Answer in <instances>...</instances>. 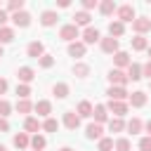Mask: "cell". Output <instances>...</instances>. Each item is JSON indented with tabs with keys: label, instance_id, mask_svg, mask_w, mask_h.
Wrapping results in <instances>:
<instances>
[{
	"label": "cell",
	"instance_id": "44",
	"mask_svg": "<svg viewBox=\"0 0 151 151\" xmlns=\"http://www.w3.org/2000/svg\"><path fill=\"white\" fill-rule=\"evenodd\" d=\"M92 7H97V0H83V9L85 12H90Z\"/></svg>",
	"mask_w": 151,
	"mask_h": 151
},
{
	"label": "cell",
	"instance_id": "3",
	"mask_svg": "<svg viewBox=\"0 0 151 151\" xmlns=\"http://www.w3.org/2000/svg\"><path fill=\"white\" fill-rule=\"evenodd\" d=\"M149 28H151V19H146V17H137V19L132 21V31H134L137 35H144Z\"/></svg>",
	"mask_w": 151,
	"mask_h": 151
},
{
	"label": "cell",
	"instance_id": "24",
	"mask_svg": "<svg viewBox=\"0 0 151 151\" xmlns=\"http://www.w3.org/2000/svg\"><path fill=\"white\" fill-rule=\"evenodd\" d=\"M130 42H132V50H137V52H142V50H149V42H146V38H144V35H134Z\"/></svg>",
	"mask_w": 151,
	"mask_h": 151
},
{
	"label": "cell",
	"instance_id": "53",
	"mask_svg": "<svg viewBox=\"0 0 151 151\" xmlns=\"http://www.w3.org/2000/svg\"><path fill=\"white\" fill-rule=\"evenodd\" d=\"M0 9H2V7H0Z\"/></svg>",
	"mask_w": 151,
	"mask_h": 151
},
{
	"label": "cell",
	"instance_id": "20",
	"mask_svg": "<svg viewBox=\"0 0 151 151\" xmlns=\"http://www.w3.org/2000/svg\"><path fill=\"white\" fill-rule=\"evenodd\" d=\"M101 125L99 123H90L87 125V130H85V134H87V139H101Z\"/></svg>",
	"mask_w": 151,
	"mask_h": 151
},
{
	"label": "cell",
	"instance_id": "47",
	"mask_svg": "<svg viewBox=\"0 0 151 151\" xmlns=\"http://www.w3.org/2000/svg\"><path fill=\"white\" fill-rule=\"evenodd\" d=\"M5 92H7V80L0 78V94H5Z\"/></svg>",
	"mask_w": 151,
	"mask_h": 151
},
{
	"label": "cell",
	"instance_id": "18",
	"mask_svg": "<svg viewBox=\"0 0 151 151\" xmlns=\"http://www.w3.org/2000/svg\"><path fill=\"white\" fill-rule=\"evenodd\" d=\"M127 101H130L132 106H137V109H139V106H144V104H146V94H144L142 90H137V92H132V94L127 97Z\"/></svg>",
	"mask_w": 151,
	"mask_h": 151
},
{
	"label": "cell",
	"instance_id": "9",
	"mask_svg": "<svg viewBox=\"0 0 151 151\" xmlns=\"http://www.w3.org/2000/svg\"><path fill=\"white\" fill-rule=\"evenodd\" d=\"M99 40H101L99 31H97V28H92V26H87V28H85V33H83V42H85V45H94V42H99Z\"/></svg>",
	"mask_w": 151,
	"mask_h": 151
},
{
	"label": "cell",
	"instance_id": "5",
	"mask_svg": "<svg viewBox=\"0 0 151 151\" xmlns=\"http://www.w3.org/2000/svg\"><path fill=\"white\" fill-rule=\"evenodd\" d=\"M106 94H109V99L111 101H123V99H127L130 94L125 92V87H118V85H111L109 90H106Z\"/></svg>",
	"mask_w": 151,
	"mask_h": 151
},
{
	"label": "cell",
	"instance_id": "19",
	"mask_svg": "<svg viewBox=\"0 0 151 151\" xmlns=\"http://www.w3.org/2000/svg\"><path fill=\"white\" fill-rule=\"evenodd\" d=\"M42 125H40V120L38 118H33V116H28L26 120H24V130L26 132H33V134H38V130H40Z\"/></svg>",
	"mask_w": 151,
	"mask_h": 151
},
{
	"label": "cell",
	"instance_id": "41",
	"mask_svg": "<svg viewBox=\"0 0 151 151\" xmlns=\"http://www.w3.org/2000/svg\"><path fill=\"white\" fill-rule=\"evenodd\" d=\"M38 61H40V66H42V68H50V66H52V64H54V59H52V57H50V54H42V57H40V59H38Z\"/></svg>",
	"mask_w": 151,
	"mask_h": 151
},
{
	"label": "cell",
	"instance_id": "15",
	"mask_svg": "<svg viewBox=\"0 0 151 151\" xmlns=\"http://www.w3.org/2000/svg\"><path fill=\"white\" fill-rule=\"evenodd\" d=\"M92 116H94V123H99V125H101V123H106V120H109V109H106L104 104H97Z\"/></svg>",
	"mask_w": 151,
	"mask_h": 151
},
{
	"label": "cell",
	"instance_id": "38",
	"mask_svg": "<svg viewBox=\"0 0 151 151\" xmlns=\"http://www.w3.org/2000/svg\"><path fill=\"white\" fill-rule=\"evenodd\" d=\"M9 111H12V104H9L7 99H0V116H2V118H7V116H9Z\"/></svg>",
	"mask_w": 151,
	"mask_h": 151
},
{
	"label": "cell",
	"instance_id": "7",
	"mask_svg": "<svg viewBox=\"0 0 151 151\" xmlns=\"http://www.w3.org/2000/svg\"><path fill=\"white\" fill-rule=\"evenodd\" d=\"M106 109L113 113V118H123V116L127 113V104H125V101H109Z\"/></svg>",
	"mask_w": 151,
	"mask_h": 151
},
{
	"label": "cell",
	"instance_id": "10",
	"mask_svg": "<svg viewBox=\"0 0 151 151\" xmlns=\"http://www.w3.org/2000/svg\"><path fill=\"white\" fill-rule=\"evenodd\" d=\"M99 45H101V50H104L106 54H116V52H118V40L111 38V35H109V38H101Z\"/></svg>",
	"mask_w": 151,
	"mask_h": 151
},
{
	"label": "cell",
	"instance_id": "29",
	"mask_svg": "<svg viewBox=\"0 0 151 151\" xmlns=\"http://www.w3.org/2000/svg\"><path fill=\"white\" fill-rule=\"evenodd\" d=\"M12 40H14V31H12L9 26H2V28H0V45L12 42Z\"/></svg>",
	"mask_w": 151,
	"mask_h": 151
},
{
	"label": "cell",
	"instance_id": "22",
	"mask_svg": "<svg viewBox=\"0 0 151 151\" xmlns=\"http://www.w3.org/2000/svg\"><path fill=\"white\" fill-rule=\"evenodd\" d=\"M73 24H76V26H87V24H90V12H85V9L76 12V14H73Z\"/></svg>",
	"mask_w": 151,
	"mask_h": 151
},
{
	"label": "cell",
	"instance_id": "26",
	"mask_svg": "<svg viewBox=\"0 0 151 151\" xmlns=\"http://www.w3.org/2000/svg\"><path fill=\"white\" fill-rule=\"evenodd\" d=\"M116 9H118V7H116V2H113V0H104V2L99 5V12H101L104 17H109V14H113Z\"/></svg>",
	"mask_w": 151,
	"mask_h": 151
},
{
	"label": "cell",
	"instance_id": "1",
	"mask_svg": "<svg viewBox=\"0 0 151 151\" xmlns=\"http://www.w3.org/2000/svg\"><path fill=\"white\" fill-rule=\"evenodd\" d=\"M59 38L66 40V42H76V38H80V31H78L76 24H66V26L59 28Z\"/></svg>",
	"mask_w": 151,
	"mask_h": 151
},
{
	"label": "cell",
	"instance_id": "37",
	"mask_svg": "<svg viewBox=\"0 0 151 151\" xmlns=\"http://www.w3.org/2000/svg\"><path fill=\"white\" fill-rule=\"evenodd\" d=\"M73 73H76L78 78H85V76L90 73V66H87V64H76V66H73Z\"/></svg>",
	"mask_w": 151,
	"mask_h": 151
},
{
	"label": "cell",
	"instance_id": "34",
	"mask_svg": "<svg viewBox=\"0 0 151 151\" xmlns=\"http://www.w3.org/2000/svg\"><path fill=\"white\" fill-rule=\"evenodd\" d=\"M109 130H111V132H120V130H125L123 118H111V120H109Z\"/></svg>",
	"mask_w": 151,
	"mask_h": 151
},
{
	"label": "cell",
	"instance_id": "30",
	"mask_svg": "<svg viewBox=\"0 0 151 151\" xmlns=\"http://www.w3.org/2000/svg\"><path fill=\"white\" fill-rule=\"evenodd\" d=\"M45 144H47V139H45L42 134H33V137H31V146H33L35 151H42Z\"/></svg>",
	"mask_w": 151,
	"mask_h": 151
},
{
	"label": "cell",
	"instance_id": "40",
	"mask_svg": "<svg viewBox=\"0 0 151 151\" xmlns=\"http://www.w3.org/2000/svg\"><path fill=\"white\" fill-rule=\"evenodd\" d=\"M17 94H19V99H28L31 87H28V85H17Z\"/></svg>",
	"mask_w": 151,
	"mask_h": 151
},
{
	"label": "cell",
	"instance_id": "48",
	"mask_svg": "<svg viewBox=\"0 0 151 151\" xmlns=\"http://www.w3.org/2000/svg\"><path fill=\"white\" fill-rule=\"evenodd\" d=\"M144 130H146V132H149V137H151V120H146V123H144Z\"/></svg>",
	"mask_w": 151,
	"mask_h": 151
},
{
	"label": "cell",
	"instance_id": "23",
	"mask_svg": "<svg viewBox=\"0 0 151 151\" xmlns=\"http://www.w3.org/2000/svg\"><path fill=\"white\" fill-rule=\"evenodd\" d=\"M113 61H116V66H118V68H123V66H130V64H132V61H130V57H127V52H120V50L113 54Z\"/></svg>",
	"mask_w": 151,
	"mask_h": 151
},
{
	"label": "cell",
	"instance_id": "42",
	"mask_svg": "<svg viewBox=\"0 0 151 151\" xmlns=\"http://www.w3.org/2000/svg\"><path fill=\"white\" fill-rule=\"evenodd\" d=\"M139 151H151V137H142L139 139Z\"/></svg>",
	"mask_w": 151,
	"mask_h": 151
},
{
	"label": "cell",
	"instance_id": "2",
	"mask_svg": "<svg viewBox=\"0 0 151 151\" xmlns=\"http://www.w3.org/2000/svg\"><path fill=\"white\" fill-rule=\"evenodd\" d=\"M109 83H111V85H118V87H125L127 73H123L120 68H111V71H109Z\"/></svg>",
	"mask_w": 151,
	"mask_h": 151
},
{
	"label": "cell",
	"instance_id": "16",
	"mask_svg": "<svg viewBox=\"0 0 151 151\" xmlns=\"http://www.w3.org/2000/svg\"><path fill=\"white\" fill-rule=\"evenodd\" d=\"M57 19H59V17H57L54 9H45V12L40 14V24H42V26H54Z\"/></svg>",
	"mask_w": 151,
	"mask_h": 151
},
{
	"label": "cell",
	"instance_id": "8",
	"mask_svg": "<svg viewBox=\"0 0 151 151\" xmlns=\"http://www.w3.org/2000/svg\"><path fill=\"white\" fill-rule=\"evenodd\" d=\"M64 125H66L68 130H78V125H80V116H78L76 111H64Z\"/></svg>",
	"mask_w": 151,
	"mask_h": 151
},
{
	"label": "cell",
	"instance_id": "28",
	"mask_svg": "<svg viewBox=\"0 0 151 151\" xmlns=\"http://www.w3.org/2000/svg\"><path fill=\"white\" fill-rule=\"evenodd\" d=\"M125 127H127V132H130V134H137V132H142L144 123H142L139 118H132V120H127V125H125Z\"/></svg>",
	"mask_w": 151,
	"mask_h": 151
},
{
	"label": "cell",
	"instance_id": "12",
	"mask_svg": "<svg viewBox=\"0 0 151 151\" xmlns=\"http://www.w3.org/2000/svg\"><path fill=\"white\" fill-rule=\"evenodd\" d=\"M12 21H14V26H19V28H26L28 24H31V14L28 12H17V14H12Z\"/></svg>",
	"mask_w": 151,
	"mask_h": 151
},
{
	"label": "cell",
	"instance_id": "54",
	"mask_svg": "<svg viewBox=\"0 0 151 151\" xmlns=\"http://www.w3.org/2000/svg\"><path fill=\"white\" fill-rule=\"evenodd\" d=\"M149 85H151V83H149Z\"/></svg>",
	"mask_w": 151,
	"mask_h": 151
},
{
	"label": "cell",
	"instance_id": "49",
	"mask_svg": "<svg viewBox=\"0 0 151 151\" xmlns=\"http://www.w3.org/2000/svg\"><path fill=\"white\" fill-rule=\"evenodd\" d=\"M59 151H73V149H71V146H61Z\"/></svg>",
	"mask_w": 151,
	"mask_h": 151
},
{
	"label": "cell",
	"instance_id": "39",
	"mask_svg": "<svg viewBox=\"0 0 151 151\" xmlns=\"http://www.w3.org/2000/svg\"><path fill=\"white\" fill-rule=\"evenodd\" d=\"M7 9H9V12H14V14H17V12H21V9H24V0H12V2L7 5Z\"/></svg>",
	"mask_w": 151,
	"mask_h": 151
},
{
	"label": "cell",
	"instance_id": "4",
	"mask_svg": "<svg viewBox=\"0 0 151 151\" xmlns=\"http://www.w3.org/2000/svg\"><path fill=\"white\" fill-rule=\"evenodd\" d=\"M116 12H118V21H123V24L125 21H134V7L132 5H120Z\"/></svg>",
	"mask_w": 151,
	"mask_h": 151
},
{
	"label": "cell",
	"instance_id": "11",
	"mask_svg": "<svg viewBox=\"0 0 151 151\" xmlns=\"http://www.w3.org/2000/svg\"><path fill=\"white\" fill-rule=\"evenodd\" d=\"M26 52H28V57H33V59H40V57L45 54V47H42V42H40V40H33V42H28Z\"/></svg>",
	"mask_w": 151,
	"mask_h": 151
},
{
	"label": "cell",
	"instance_id": "45",
	"mask_svg": "<svg viewBox=\"0 0 151 151\" xmlns=\"http://www.w3.org/2000/svg\"><path fill=\"white\" fill-rule=\"evenodd\" d=\"M7 130H9V123H7V118L0 116V132H7Z\"/></svg>",
	"mask_w": 151,
	"mask_h": 151
},
{
	"label": "cell",
	"instance_id": "50",
	"mask_svg": "<svg viewBox=\"0 0 151 151\" xmlns=\"http://www.w3.org/2000/svg\"><path fill=\"white\" fill-rule=\"evenodd\" d=\"M0 151H7V149H5V146H2V144H0Z\"/></svg>",
	"mask_w": 151,
	"mask_h": 151
},
{
	"label": "cell",
	"instance_id": "51",
	"mask_svg": "<svg viewBox=\"0 0 151 151\" xmlns=\"http://www.w3.org/2000/svg\"><path fill=\"white\" fill-rule=\"evenodd\" d=\"M146 52H149V57H151V45H149V50H146Z\"/></svg>",
	"mask_w": 151,
	"mask_h": 151
},
{
	"label": "cell",
	"instance_id": "27",
	"mask_svg": "<svg viewBox=\"0 0 151 151\" xmlns=\"http://www.w3.org/2000/svg\"><path fill=\"white\" fill-rule=\"evenodd\" d=\"M142 78V66L139 64H130L127 66V80H139Z\"/></svg>",
	"mask_w": 151,
	"mask_h": 151
},
{
	"label": "cell",
	"instance_id": "17",
	"mask_svg": "<svg viewBox=\"0 0 151 151\" xmlns=\"http://www.w3.org/2000/svg\"><path fill=\"white\" fill-rule=\"evenodd\" d=\"M35 111H38V116H45V118H50V113H52V104L47 101V99H40V101H35V106H33Z\"/></svg>",
	"mask_w": 151,
	"mask_h": 151
},
{
	"label": "cell",
	"instance_id": "43",
	"mask_svg": "<svg viewBox=\"0 0 151 151\" xmlns=\"http://www.w3.org/2000/svg\"><path fill=\"white\" fill-rule=\"evenodd\" d=\"M142 76H146V78L151 80V59H149V61H146V64L142 66Z\"/></svg>",
	"mask_w": 151,
	"mask_h": 151
},
{
	"label": "cell",
	"instance_id": "35",
	"mask_svg": "<svg viewBox=\"0 0 151 151\" xmlns=\"http://www.w3.org/2000/svg\"><path fill=\"white\" fill-rule=\"evenodd\" d=\"M113 149H116V151H130L132 144H130L127 137H120V139H116V146H113Z\"/></svg>",
	"mask_w": 151,
	"mask_h": 151
},
{
	"label": "cell",
	"instance_id": "32",
	"mask_svg": "<svg viewBox=\"0 0 151 151\" xmlns=\"http://www.w3.org/2000/svg\"><path fill=\"white\" fill-rule=\"evenodd\" d=\"M33 106H35V104H31L28 99H19V101H17V111H19V113H31Z\"/></svg>",
	"mask_w": 151,
	"mask_h": 151
},
{
	"label": "cell",
	"instance_id": "21",
	"mask_svg": "<svg viewBox=\"0 0 151 151\" xmlns=\"http://www.w3.org/2000/svg\"><path fill=\"white\" fill-rule=\"evenodd\" d=\"M76 113H78L80 118H90V116L94 113V106H92L90 101H80V104H78V111H76Z\"/></svg>",
	"mask_w": 151,
	"mask_h": 151
},
{
	"label": "cell",
	"instance_id": "6",
	"mask_svg": "<svg viewBox=\"0 0 151 151\" xmlns=\"http://www.w3.org/2000/svg\"><path fill=\"white\" fill-rule=\"evenodd\" d=\"M17 78H19V83H21V85H28V83L35 78V71H33L31 66H21V68L17 71Z\"/></svg>",
	"mask_w": 151,
	"mask_h": 151
},
{
	"label": "cell",
	"instance_id": "13",
	"mask_svg": "<svg viewBox=\"0 0 151 151\" xmlns=\"http://www.w3.org/2000/svg\"><path fill=\"white\" fill-rule=\"evenodd\" d=\"M85 42H80V40H76V42H68V54L71 57H76V59H80V57H85Z\"/></svg>",
	"mask_w": 151,
	"mask_h": 151
},
{
	"label": "cell",
	"instance_id": "46",
	"mask_svg": "<svg viewBox=\"0 0 151 151\" xmlns=\"http://www.w3.org/2000/svg\"><path fill=\"white\" fill-rule=\"evenodd\" d=\"M7 19H9V17H7V12H5V9H0V28L7 24Z\"/></svg>",
	"mask_w": 151,
	"mask_h": 151
},
{
	"label": "cell",
	"instance_id": "25",
	"mask_svg": "<svg viewBox=\"0 0 151 151\" xmlns=\"http://www.w3.org/2000/svg\"><path fill=\"white\" fill-rule=\"evenodd\" d=\"M14 146H17V149H26V146H31V139H28V134H26V132H19V134H14Z\"/></svg>",
	"mask_w": 151,
	"mask_h": 151
},
{
	"label": "cell",
	"instance_id": "36",
	"mask_svg": "<svg viewBox=\"0 0 151 151\" xmlns=\"http://www.w3.org/2000/svg\"><path fill=\"white\" fill-rule=\"evenodd\" d=\"M113 146H116V142H113L111 137H101V139H99V151H111Z\"/></svg>",
	"mask_w": 151,
	"mask_h": 151
},
{
	"label": "cell",
	"instance_id": "14",
	"mask_svg": "<svg viewBox=\"0 0 151 151\" xmlns=\"http://www.w3.org/2000/svg\"><path fill=\"white\" fill-rule=\"evenodd\" d=\"M123 33H125V24H123V21H118V19H116V21H111V24H109V35H111V38H116V40H118Z\"/></svg>",
	"mask_w": 151,
	"mask_h": 151
},
{
	"label": "cell",
	"instance_id": "31",
	"mask_svg": "<svg viewBox=\"0 0 151 151\" xmlns=\"http://www.w3.org/2000/svg\"><path fill=\"white\" fill-rule=\"evenodd\" d=\"M52 92L59 97V99H64L66 94H68V85L66 83H54V87H52Z\"/></svg>",
	"mask_w": 151,
	"mask_h": 151
},
{
	"label": "cell",
	"instance_id": "33",
	"mask_svg": "<svg viewBox=\"0 0 151 151\" xmlns=\"http://www.w3.org/2000/svg\"><path fill=\"white\" fill-rule=\"evenodd\" d=\"M42 130H45V132H57V130H59V120H57V118H45Z\"/></svg>",
	"mask_w": 151,
	"mask_h": 151
},
{
	"label": "cell",
	"instance_id": "52",
	"mask_svg": "<svg viewBox=\"0 0 151 151\" xmlns=\"http://www.w3.org/2000/svg\"><path fill=\"white\" fill-rule=\"evenodd\" d=\"M0 57H2V45H0Z\"/></svg>",
	"mask_w": 151,
	"mask_h": 151
}]
</instances>
